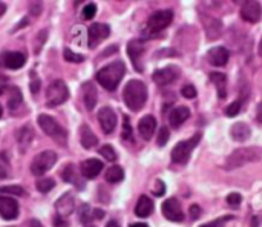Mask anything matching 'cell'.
I'll use <instances>...</instances> for the list:
<instances>
[{
  "instance_id": "1",
  "label": "cell",
  "mask_w": 262,
  "mask_h": 227,
  "mask_svg": "<svg viewBox=\"0 0 262 227\" xmlns=\"http://www.w3.org/2000/svg\"><path fill=\"white\" fill-rule=\"evenodd\" d=\"M123 100H124L126 106L134 112L143 109V106L147 101V88H146V85L141 80L127 81V85L124 86V91H123Z\"/></svg>"
},
{
  "instance_id": "2",
  "label": "cell",
  "mask_w": 262,
  "mask_h": 227,
  "mask_svg": "<svg viewBox=\"0 0 262 227\" xmlns=\"http://www.w3.org/2000/svg\"><path fill=\"white\" fill-rule=\"evenodd\" d=\"M126 74V66L123 61H112L97 72V81L107 91H115L121 78Z\"/></svg>"
},
{
  "instance_id": "3",
  "label": "cell",
  "mask_w": 262,
  "mask_h": 227,
  "mask_svg": "<svg viewBox=\"0 0 262 227\" xmlns=\"http://www.w3.org/2000/svg\"><path fill=\"white\" fill-rule=\"evenodd\" d=\"M262 157V149L258 146H253V148H239V149H235L226 160V164L224 168L227 171H233V169H238V168H243L249 163H255L258 160H261Z\"/></svg>"
},
{
  "instance_id": "4",
  "label": "cell",
  "mask_w": 262,
  "mask_h": 227,
  "mask_svg": "<svg viewBox=\"0 0 262 227\" xmlns=\"http://www.w3.org/2000/svg\"><path fill=\"white\" fill-rule=\"evenodd\" d=\"M37 123H38V126L41 128V131H43L48 137H51L54 141H57V143H60V145H66L68 134H66L64 128H63L55 118H52L51 115L41 114V115H38Z\"/></svg>"
},
{
  "instance_id": "5",
  "label": "cell",
  "mask_w": 262,
  "mask_h": 227,
  "mask_svg": "<svg viewBox=\"0 0 262 227\" xmlns=\"http://www.w3.org/2000/svg\"><path fill=\"white\" fill-rule=\"evenodd\" d=\"M201 134H195L192 138L180 141L173 149H172V161L178 163V164H186L192 155V151L196 148V145L200 143Z\"/></svg>"
},
{
  "instance_id": "6",
  "label": "cell",
  "mask_w": 262,
  "mask_h": 227,
  "mask_svg": "<svg viewBox=\"0 0 262 227\" xmlns=\"http://www.w3.org/2000/svg\"><path fill=\"white\" fill-rule=\"evenodd\" d=\"M69 97V89L63 80L52 81L46 89V105L51 108L63 105Z\"/></svg>"
},
{
  "instance_id": "7",
  "label": "cell",
  "mask_w": 262,
  "mask_h": 227,
  "mask_svg": "<svg viewBox=\"0 0 262 227\" xmlns=\"http://www.w3.org/2000/svg\"><path fill=\"white\" fill-rule=\"evenodd\" d=\"M55 163H57V154L54 151H43L34 157V160L31 163V172L35 177L45 175L48 171H51L54 168Z\"/></svg>"
},
{
  "instance_id": "8",
  "label": "cell",
  "mask_w": 262,
  "mask_h": 227,
  "mask_svg": "<svg viewBox=\"0 0 262 227\" xmlns=\"http://www.w3.org/2000/svg\"><path fill=\"white\" fill-rule=\"evenodd\" d=\"M172 18H173V12L170 9H160L149 17L147 29L150 32H158V31L164 29L166 26H169Z\"/></svg>"
},
{
  "instance_id": "9",
  "label": "cell",
  "mask_w": 262,
  "mask_h": 227,
  "mask_svg": "<svg viewBox=\"0 0 262 227\" xmlns=\"http://www.w3.org/2000/svg\"><path fill=\"white\" fill-rule=\"evenodd\" d=\"M164 218H167L172 223H180L184 220V212L181 209V203L177 198H169L161 206Z\"/></svg>"
},
{
  "instance_id": "10",
  "label": "cell",
  "mask_w": 262,
  "mask_h": 227,
  "mask_svg": "<svg viewBox=\"0 0 262 227\" xmlns=\"http://www.w3.org/2000/svg\"><path fill=\"white\" fill-rule=\"evenodd\" d=\"M109 34H111V28L107 26V25H104V23H94L91 28H89V31H88V45H89V48H97L104 38H107L109 37Z\"/></svg>"
},
{
  "instance_id": "11",
  "label": "cell",
  "mask_w": 262,
  "mask_h": 227,
  "mask_svg": "<svg viewBox=\"0 0 262 227\" xmlns=\"http://www.w3.org/2000/svg\"><path fill=\"white\" fill-rule=\"evenodd\" d=\"M98 123L101 126V131L104 134H112L115 131L117 126V114L114 112V109L104 106L98 111Z\"/></svg>"
},
{
  "instance_id": "12",
  "label": "cell",
  "mask_w": 262,
  "mask_h": 227,
  "mask_svg": "<svg viewBox=\"0 0 262 227\" xmlns=\"http://www.w3.org/2000/svg\"><path fill=\"white\" fill-rule=\"evenodd\" d=\"M0 217L6 221L18 217V203L12 197H0Z\"/></svg>"
},
{
  "instance_id": "13",
  "label": "cell",
  "mask_w": 262,
  "mask_h": 227,
  "mask_svg": "<svg viewBox=\"0 0 262 227\" xmlns=\"http://www.w3.org/2000/svg\"><path fill=\"white\" fill-rule=\"evenodd\" d=\"M75 209V198L71 192H66L60 197V200L55 203V211H57V215L61 217V218H66L69 217Z\"/></svg>"
},
{
  "instance_id": "14",
  "label": "cell",
  "mask_w": 262,
  "mask_h": 227,
  "mask_svg": "<svg viewBox=\"0 0 262 227\" xmlns=\"http://www.w3.org/2000/svg\"><path fill=\"white\" fill-rule=\"evenodd\" d=\"M241 17L246 22L256 23L262 17V6L259 2H246L241 8Z\"/></svg>"
},
{
  "instance_id": "15",
  "label": "cell",
  "mask_w": 262,
  "mask_h": 227,
  "mask_svg": "<svg viewBox=\"0 0 262 227\" xmlns=\"http://www.w3.org/2000/svg\"><path fill=\"white\" fill-rule=\"evenodd\" d=\"M180 71L175 68V66H167V68H163V69H158L155 74H154V81L160 86H166L172 81L177 80Z\"/></svg>"
},
{
  "instance_id": "16",
  "label": "cell",
  "mask_w": 262,
  "mask_h": 227,
  "mask_svg": "<svg viewBox=\"0 0 262 227\" xmlns=\"http://www.w3.org/2000/svg\"><path fill=\"white\" fill-rule=\"evenodd\" d=\"M127 54H129V57H130L134 66H135V69L137 71H143V68H141V57L144 54L143 43L140 40H130L127 43Z\"/></svg>"
},
{
  "instance_id": "17",
  "label": "cell",
  "mask_w": 262,
  "mask_h": 227,
  "mask_svg": "<svg viewBox=\"0 0 262 227\" xmlns=\"http://www.w3.org/2000/svg\"><path fill=\"white\" fill-rule=\"evenodd\" d=\"M34 138H35V132H34L32 126L31 125L21 126L17 132V145L20 148V152H26V149L34 141Z\"/></svg>"
},
{
  "instance_id": "18",
  "label": "cell",
  "mask_w": 262,
  "mask_h": 227,
  "mask_svg": "<svg viewBox=\"0 0 262 227\" xmlns=\"http://www.w3.org/2000/svg\"><path fill=\"white\" fill-rule=\"evenodd\" d=\"M103 171V163L97 158H89L81 163V175L88 180H94Z\"/></svg>"
},
{
  "instance_id": "19",
  "label": "cell",
  "mask_w": 262,
  "mask_h": 227,
  "mask_svg": "<svg viewBox=\"0 0 262 227\" xmlns=\"http://www.w3.org/2000/svg\"><path fill=\"white\" fill-rule=\"evenodd\" d=\"M155 129H157V120L152 115H144L138 123V132H140L141 138H144V140H150Z\"/></svg>"
},
{
  "instance_id": "20",
  "label": "cell",
  "mask_w": 262,
  "mask_h": 227,
  "mask_svg": "<svg viewBox=\"0 0 262 227\" xmlns=\"http://www.w3.org/2000/svg\"><path fill=\"white\" fill-rule=\"evenodd\" d=\"M2 60H3V65L8 69H20L26 63V54L25 52H18V51L6 52Z\"/></svg>"
},
{
  "instance_id": "21",
  "label": "cell",
  "mask_w": 262,
  "mask_h": 227,
  "mask_svg": "<svg viewBox=\"0 0 262 227\" xmlns=\"http://www.w3.org/2000/svg\"><path fill=\"white\" fill-rule=\"evenodd\" d=\"M207 58L213 66H226V63L229 61V51L224 46L212 48L207 54Z\"/></svg>"
},
{
  "instance_id": "22",
  "label": "cell",
  "mask_w": 262,
  "mask_h": 227,
  "mask_svg": "<svg viewBox=\"0 0 262 227\" xmlns=\"http://www.w3.org/2000/svg\"><path fill=\"white\" fill-rule=\"evenodd\" d=\"M97 100H98V92H97V88L94 86V83L88 81L83 85V103L86 106L88 111H92L97 105Z\"/></svg>"
},
{
  "instance_id": "23",
  "label": "cell",
  "mask_w": 262,
  "mask_h": 227,
  "mask_svg": "<svg viewBox=\"0 0 262 227\" xmlns=\"http://www.w3.org/2000/svg\"><path fill=\"white\" fill-rule=\"evenodd\" d=\"M80 143L84 149H92L98 143L97 135L91 131V128L88 125H81V128H80Z\"/></svg>"
},
{
  "instance_id": "24",
  "label": "cell",
  "mask_w": 262,
  "mask_h": 227,
  "mask_svg": "<svg viewBox=\"0 0 262 227\" xmlns=\"http://www.w3.org/2000/svg\"><path fill=\"white\" fill-rule=\"evenodd\" d=\"M154 211V201L147 195H141L135 206V215L140 218H147Z\"/></svg>"
},
{
  "instance_id": "25",
  "label": "cell",
  "mask_w": 262,
  "mask_h": 227,
  "mask_svg": "<svg viewBox=\"0 0 262 227\" xmlns=\"http://www.w3.org/2000/svg\"><path fill=\"white\" fill-rule=\"evenodd\" d=\"M189 117H190L189 108H186V106H178V108H175V109L170 112V115H169V123H170V126L178 128V126H181Z\"/></svg>"
},
{
  "instance_id": "26",
  "label": "cell",
  "mask_w": 262,
  "mask_h": 227,
  "mask_svg": "<svg viewBox=\"0 0 262 227\" xmlns=\"http://www.w3.org/2000/svg\"><path fill=\"white\" fill-rule=\"evenodd\" d=\"M230 135H232V138L233 140H236V141H246L247 138H250V135H252V129H250V126L249 125H246V123H235L233 126H232V129H230Z\"/></svg>"
},
{
  "instance_id": "27",
  "label": "cell",
  "mask_w": 262,
  "mask_h": 227,
  "mask_svg": "<svg viewBox=\"0 0 262 227\" xmlns=\"http://www.w3.org/2000/svg\"><path fill=\"white\" fill-rule=\"evenodd\" d=\"M23 103V95L17 86L8 88V108L9 111H17Z\"/></svg>"
},
{
  "instance_id": "28",
  "label": "cell",
  "mask_w": 262,
  "mask_h": 227,
  "mask_svg": "<svg viewBox=\"0 0 262 227\" xmlns=\"http://www.w3.org/2000/svg\"><path fill=\"white\" fill-rule=\"evenodd\" d=\"M210 80L216 86L220 98H226V95H227V77L221 72H212Z\"/></svg>"
},
{
  "instance_id": "29",
  "label": "cell",
  "mask_w": 262,
  "mask_h": 227,
  "mask_svg": "<svg viewBox=\"0 0 262 227\" xmlns=\"http://www.w3.org/2000/svg\"><path fill=\"white\" fill-rule=\"evenodd\" d=\"M61 177H63V180H64V181H68V183H74L78 189H83V184H81V181L78 180V174H77L75 166L68 164V166L63 169Z\"/></svg>"
},
{
  "instance_id": "30",
  "label": "cell",
  "mask_w": 262,
  "mask_h": 227,
  "mask_svg": "<svg viewBox=\"0 0 262 227\" xmlns=\"http://www.w3.org/2000/svg\"><path fill=\"white\" fill-rule=\"evenodd\" d=\"M71 37H72V40H74V43H75V45H78V46H84V43H86V40H88L84 26H81V25H75V26L71 29Z\"/></svg>"
},
{
  "instance_id": "31",
  "label": "cell",
  "mask_w": 262,
  "mask_h": 227,
  "mask_svg": "<svg viewBox=\"0 0 262 227\" xmlns=\"http://www.w3.org/2000/svg\"><path fill=\"white\" fill-rule=\"evenodd\" d=\"M124 178V171L120 166H112L106 171V181L107 183H120Z\"/></svg>"
},
{
  "instance_id": "32",
  "label": "cell",
  "mask_w": 262,
  "mask_h": 227,
  "mask_svg": "<svg viewBox=\"0 0 262 227\" xmlns=\"http://www.w3.org/2000/svg\"><path fill=\"white\" fill-rule=\"evenodd\" d=\"M46 40H48V29H40L35 34V37H34V52L35 54H38L41 51V48L45 46Z\"/></svg>"
},
{
  "instance_id": "33",
  "label": "cell",
  "mask_w": 262,
  "mask_h": 227,
  "mask_svg": "<svg viewBox=\"0 0 262 227\" xmlns=\"http://www.w3.org/2000/svg\"><path fill=\"white\" fill-rule=\"evenodd\" d=\"M55 188V181L52 178H40L37 181V191L41 194H48Z\"/></svg>"
},
{
  "instance_id": "34",
  "label": "cell",
  "mask_w": 262,
  "mask_h": 227,
  "mask_svg": "<svg viewBox=\"0 0 262 227\" xmlns=\"http://www.w3.org/2000/svg\"><path fill=\"white\" fill-rule=\"evenodd\" d=\"M11 174L9 160L5 152H0V178H8Z\"/></svg>"
},
{
  "instance_id": "35",
  "label": "cell",
  "mask_w": 262,
  "mask_h": 227,
  "mask_svg": "<svg viewBox=\"0 0 262 227\" xmlns=\"http://www.w3.org/2000/svg\"><path fill=\"white\" fill-rule=\"evenodd\" d=\"M100 155H101L104 160H107V161H115V160H117V152H115V149H114L112 146H109V145H104V146L100 149Z\"/></svg>"
},
{
  "instance_id": "36",
  "label": "cell",
  "mask_w": 262,
  "mask_h": 227,
  "mask_svg": "<svg viewBox=\"0 0 262 227\" xmlns=\"http://www.w3.org/2000/svg\"><path fill=\"white\" fill-rule=\"evenodd\" d=\"M63 57H64V60L66 61H69V63H81L83 60H84V57L83 55H80V54H75V52H72L71 49H64L63 51Z\"/></svg>"
},
{
  "instance_id": "37",
  "label": "cell",
  "mask_w": 262,
  "mask_h": 227,
  "mask_svg": "<svg viewBox=\"0 0 262 227\" xmlns=\"http://www.w3.org/2000/svg\"><path fill=\"white\" fill-rule=\"evenodd\" d=\"M241 108H243V101L241 100H235L232 105H229L226 108V115L227 117H235L241 112Z\"/></svg>"
},
{
  "instance_id": "38",
  "label": "cell",
  "mask_w": 262,
  "mask_h": 227,
  "mask_svg": "<svg viewBox=\"0 0 262 227\" xmlns=\"http://www.w3.org/2000/svg\"><path fill=\"white\" fill-rule=\"evenodd\" d=\"M0 194L21 197V195H25V191H23V188H20V186H5V188H0Z\"/></svg>"
},
{
  "instance_id": "39",
  "label": "cell",
  "mask_w": 262,
  "mask_h": 227,
  "mask_svg": "<svg viewBox=\"0 0 262 227\" xmlns=\"http://www.w3.org/2000/svg\"><path fill=\"white\" fill-rule=\"evenodd\" d=\"M95 12H97V6L94 5V3H88L84 8H83V18L84 20H91L94 15H95Z\"/></svg>"
},
{
  "instance_id": "40",
  "label": "cell",
  "mask_w": 262,
  "mask_h": 227,
  "mask_svg": "<svg viewBox=\"0 0 262 227\" xmlns=\"http://www.w3.org/2000/svg\"><path fill=\"white\" fill-rule=\"evenodd\" d=\"M92 217H94V214H91V208L88 204H84L81 208V212H80V221L84 223V224H88V223H91V218Z\"/></svg>"
},
{
  "instance_id": "41",
  "label": "cell",
  "mask_w": 262,
  "mask_h": 227,
  "mask_svg": "<svg viewBox=\"0 0 262 227\" xmlns=\"http://www.w3.org/2000/svg\"><path fill=\"white\" fill-rule=\"evenodd\" d=\"M121 137L124 138V140H130L132 138V128H130V123H129V118L124 115V118H123V134H121Z\"/></svg>"
},
{
  "instance_id": "42",
  "label": "cell",
  "mask_w": 262,
  "mask_h": 227,
  "mask_svg": "<svg viewBox=\"0 0 262 227\" xmlns=\"http://www.w3.org/2000/svg\"><path fill=\"white\" fill-rule=\"evenodd\" d=\"M181 94H183V97H186V98H195V97H196V89H195L193 85H186V86H183Z\"/></svg>"
},
{
  "instance_id": "43",
  "label": "cell",
  "mask_w": 262,
  "mask_h": 227,
  "mask_svg": "<svg viewBox=\"0 0 262 227\" xmlns=\"http://www.w3.org/2000/svg\"><path fill=\"white\" fill-rule=\"evenodd\" d=\"M167 141H169V129L164 126V128H161V129H160V134H158V140H157V143H158V146H164Z\"/></svg>"
},
{
  "instance_id": "44",
  "label": "cell",
  "mask_w": 262,
  "mask_h": 227,
  "mask_svg": "<svg viewBox=\"0 0 262 227\" xmlns=\"http://www.w3.org/2000/svg\"><path fill=\"white\" fill-rule=\"evenodd\" d=\"M241 200H243V197L239 195V194H230L229 197H227V204L229 206H239V203H241Z\"/></svg>"
},
{
  "instance_id": "45",
  "label": "cell",
  "mask_w": 262,
  "mask_h": 227,
  "mask_svg": "<svg viewBox=\"0 0 262 227\" xmlns=\"http://www.w3.org/2000/svg\"><path fill=\"white\" fill-rule=\"evenodd\" d=\"M29 86H31V92H32V94H37V92H38V89H40V80H38L37 75H32Z\"/></svg>"
},
{
  "instance_id": "46",
  "label": "cell",
  "mask_w": 262,
  "mask_h": 227,
  "mask_svg": "<svg viewBox=\"0 0 262 227\" xmlns=\"http://www.w3.org/2000/svg\"><path fill=\"white\" fill-rule=\"evenodd\" d=\"M166 192V184L161 181V180H158L157 181V184H155V189H154V194L157 195V197H161L163 194Z\"/></svg>"
},
{
  "instance_id": "47",
  "label": "cell",
  "mask_w": 262,
  "mask_h": 227,
  "mask_svg": "<svg viewBox=\"0 0 262 227\" xmlns=\"http://www.w3.org/2000/svg\"><path fill=\"white\" fill-rule=\"evenodd\" d=\"M227 220H230V217L221 218V220H215V221H212V223H207V224H203V226L200 227H224V223H226Z\"/></svg>"
},
{
  "instance_id": "48",
  "label": "cell",
  "mask_w": 262,
  "mask_h": 227,
  "mask_svg": "<svg viewBox=\"0 0 262 227\" xmlns=\"http://www.w3.org/2000/svg\"><path fill=\"white\" fill-rule=\"evenodd\" d=\"M52 223H54V227H69L68 224V221L64 220V218H61V217H54V220H52Z\"/></svg>"
},
{
  "instance_id": "49",
  "label": "cell",
  "mask_w": 262,
  "mask_h": 227,
  "mask_svg": "<svg viewBox=\"0 0 262 227\" xmlns=\"http://www.w3.org/2000/svg\"><path fill=\"white\" fill-rule=\"evenodd\" d=\"M29 11H31V14H32V15H38V14L41 12V3H40V2H37V3H31Z\"/></svg>"
},
{
  "instance_id": "50",
  "label": "cell",
  "mask_w": 262,
  "mask_h": 227,
  "mask_svg": "<svg viewBox=\"0 0 262 227\" xmlns=\"http://www.w3.org/2000/svg\"><path fill=\"white\" fill-rule=\"evenodd\" d=\"M200 215H201V209H200V206L193 204V206L190 208V217H192L193 220H196Z\"/></svg>"
},
{
  "instance_id": "51",
  "label": "cell",
  "mask_w": 262,
  "mask_h": 227,
  "mask_svg": "<svg viewBox=\"0 0 262 227\" xmlns=\"http://www.w3.org/2000/svg\"><path fill=\"white\" fill-rule=\"evenodd\" d=\"M6 89H8V80H6L5 75L0 74V95H2Z\"/></svg>"
},
{
  "instance_id": "52",
  "label": "cell",
  "mask_w": 262,
  "mask_h": 227,
  "mask_svg": "<svg viewBox=\"0 0 262 227\" xmlns=\"http://www.w3.org/2000/svg\"><path fill=\"white\" fill-rule=\"evenodd\" d=\"M28 227H43V226H41V223H40L38 220H29V221H28Z\"/></svg>"
},
{
  "instance_id": "53",
  "label": "cell",
  "mask_w": 262,
  "mask_h": 227,
  "mask_svg": "<svg viewBox=\"0 0 262 227\" xmlns=\"http://www.w3.org/2000/svg\"><path fill=\"white\" fill-rule=\"evenodd\" d=\"M256 118H258V121L262 123V101L258 105V111H256Z\"/></svg>"
},
{
  "instance_id": "54",
  "label": "cell",
  "mask_w": 262,
  "mask_h": 227,
  "mask_svg": "<svg viewBox=\"0 0 262 227\" xmlns=\"http://www.w3.org/2000/svg\"><path fill=\"white\" fill-rule=\"evenodd\" d=\"M104 212L103 211H94V218H103Z\"/></svg>"
},
{
  "instance_id": "55",
  "label": "cell",
  "mask_w": 262,
  "mask_h": 227,
  "mask_svg": "<svg viewBox=\"0 0 262 227\" xmlns=\"http://www.w3.org/2000/svg\"><path fill=\"white\" fill-rule=\"evenodd\" d=\"M129 227H149L146 223H134V224H130Z\"/></svg>"
},
{
  "instance_id": "56",
  "label": "cell",
  "mask_w": 262,
  "mask_h": 227,
  "mask_svg": "<svg viewBox=\"0 0 262 227\" xmlns=\"http://www.w3.org/2000/svg\"><path fill=\"white\" fill-rule=\"evenodd\" d=\"M6 11V6H5V3H2L0 2V15H3V12Z\"/></svg>"
},
{
  "instance_id": "57",
  "label": "cell",
  "mask_w": 262,
  "mask_h": 227,
  "mask_svg": "<svg viewBox=\"0 0 262 227\" xmlns=\"http://www.w3.org/2000/svg\"><path fill=\"white\" fill-rule=\"evenodd\" d=\"M106 227H120V226H118V223H117V221H109Z\"/></svg>"
},
{
  "instance_id": "58",
  "label": "cell",
  "mask_w": 262,
  "mask_h": 227,
  "mask_svg": "<svg viewBox=\"0 0 262 227\" xmlns=\"http://www.w3.org/2000/svg\"><path fill=\"white\" fill-rule=\"evenodd\" d=\"M252 223H253V226L252 227H258V218H253V221H252Z\"/></svg>"
},
{
  "instance_id": "59",
  "label": "cell",
  "mask_w": 262,
  "mask_h": 227,
  "mask_svg": "<svg viewBox=\"0 0 262 227\" xmlns=\"http://www.w3.org/2000/svg\"><path fill=\"white\" fill-rule=\"evenodd\" d=\"M258 51H259V55H262V38L261 42H259V49H258Z\"/></svg>"
},
{
  "instance_id": "60",
  "label": "cell",
  "mask_w": 262,
  "mask_h": 227,
  "mask_svg": "<svg viewBox=\"0 0 262 227\" xmlns=\"http://www.w3.org/2000/svg\"><path fill=\"white\" fill-rule=\"evenodd\" d=\"M84 227H95L92 223H88V224H84Z\"/></svg>"
},
{
  "instance_id": "61",
  "label": "cell",
  "mask_w": 262,
  "mask_h": 227,
  "mask_svg": "<svg viewBox=\"0 0 262 227\" xmlns=\"http://www.w3.org/2000/svg\"><path fill=\"white\" fill-rule=\"evenodd\" d=\"M2 114H3V108H2V105H0V118H2Z\"/></svg>"
}]
</instances>
